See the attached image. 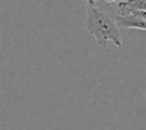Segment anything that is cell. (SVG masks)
Here are the masks:
<instances>
[{
    "label": "cell",
    "instance_id": "3957f363",
    "mask_svg": "<svg viewBox=\"0 0 146 130\" xmlns=\"http://www.w3.org/2000/svg\"><path fill=\"white\" fill-rule=\"evenodd\" d=\"M117 3L119 14H128L136 10H146V0H124Z\"/></svg>",
    "mask_w": 146,
    "mask_h": 130
},
{
    "label": "cell",
    "instance_id": "6da1fadb",
    "mask_svg": "<svg viewBox=\"0 0 146 130\" xmlns=\"http://www.w3.org/2000/svg\"><path fill=\"white\" fill-rule=\"evenodd\" d=\"M85 26L88 33L96 38L101 49L108 47L109 41H111L117 47L122 46L121 32L117 27L114 14L111 12L100 9L95 7V4H87Z\"/></svg>",
    "mask_w": 146,
    "mask_h": 130
},
{
    "label": "cell",
    "instance_id": "7a4b0ae2",
    "mask_svg": "<svg viewBox=\"0 0 146 130\" xmlns=\"http://www.w3.org/2000/svg\"><path fill=\"white\" fill-rule=\"evenodd\" d=\"M117 27L132 28V30H146V10H136L128 14H114Z\"/></svg>",
    "mask_w": 146,
    "mask_h": 130
},
{
    "label": "cell",
    "instance_id": "277c9868",
    "mask_svg": "<svg viewBox=\"0 0 146 130\" xmlns=\"http://www.w3.org/2000/svg\"><path fill=\"white\" fill-rule=\"evenodd\" d=\"M96 1H105V3H117L119 0H86L87 4H95Z\"/></svg>",
    "mask_w": 146,
    "mask_h": 130
}]
</instances>
